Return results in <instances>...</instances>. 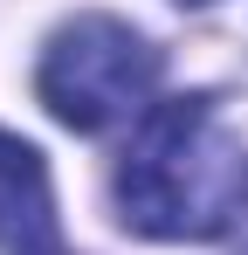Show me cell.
Returning <instances> with one entry per match:
<instances>
[{
  "instance_id": "obj_3",
  "label": "cell",
  "mask_w": 248,
  "mask_h": 255,
  "mask_svg": "<svg viewBox=\"0 0 248 255\" xmlns=\"http://www.w3.org/2000/svg\"><path fill=\"white\" fill-rule=\"evenodd\" d=\"M0 255H69L55 193H48V166L14 131H0Z\"/></svg>"
},
{
  "instance_id": "obj_4",
  "label": "cell",
  "mask_w": 248,
  "mask_h": 255,
  "mask_svg": "<svg viewBox=\"0 0 248 255\" xmlns=\"http://www.w3.org/2000/svg\"><path fill=\"white\" fill-rule=\"evenodd\" d=\"M235 255H248V207H242V221H235Z\"/></svg>"
},
{
  "instance_id": "obj_5",
  "label": "cell",
  "mask_w": 248,
  "mask_h": 255,
  "mask_svg": "<svg viewBox=\"0 0 248 255\" xmlns=\"http://www.w3.org/2000/svg\"><path fill=\"white\" fill-rule=\"evenodd\" d=\"M179 7H207V0H179Z\"/></svg>"
},
{
  "instance_id": "obj_2",
  "label": "cell",
  "mask_w": 248,
  "mask_h": 255,
  "mask_svg": "<svg viewBox=\"0 0 248 255\" xmlns=\"http://www.w3.org/2000/svg\"><path fill=\"white\" fill-rule=\"evenodd\" d=\"M152 83H159V48L118 14L62 21L48 35V48H41V69H35L41 104L69 131H104L118 118H131V111H152L145 104Z\"/></svg>"
},
{
  "instance_id": "obj_1",
  "label": "cell",
  "mask_w": 248,
  "mask_h": 255,
  "mask_svg": "<svg viewBox=\"0 0 248 255\" xmlns=\"http://www.w3.org/2000/svg\"><path fill=\"white\" fill-rule=\"evenodd\" d=\"M111 186L124 228L159 242H207L248 207V152L214 97H165L138 111Z\"/></svg>"
}]
</instances>
